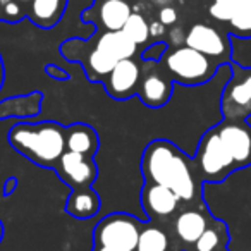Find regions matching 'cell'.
Listing matches in <instances>:
<instances>
[{
  "label": "cell",
  "mask_w": 251,
  "mask_h": 251,
  "mask_svg": "<svg viewBox=\"0 0 251 251\" xmlns=\"http://www.w3.org/2000/svg\"><path fill=\"white\" fill-rule=\"evenodd\" d=\"M143 174L153 184L171 188L182 201L196 198L198 184L189 160L169 141L157 140L148 145L143 155Z\"/></svg>",
  "instance_id": "6da1fadb"
},
{
  "label": "cell",
  "mask_w": 251,
  "mask_h": 251,
  "mask_svg": "<svg viewBox=\"0 0 251 251\" xmlns=\"http://www.w3.org/2000/svg\"><path fill=\"white\" fill-rule=\"evenodd\" d=\"M9 143L29 160L52 165L66 151V129L57 122L18 124L9 133Z\"/></svg>",
  "instance_id": "7a4b0ae2"
},
{
  "label": "cell",
  "mask_w": 251,
  "mask_h": 251,
  "mask_svg": "<svg viewBox=\"0 0 251 251\" xmlns=\"http://www.w3.org/2000/svg\"><path fill=\"white\" fill-rule=\"evenodd\" d=\"M165 69L182 84H203L212 79L220 62L206 57L191 47H177L165 57Z\"/></svg>",
  "instance_id": "3957f363"
},
{
  "label": "cell",
  "mask_w": 251,
  "mask_h": 251,
  "mask_svg": "<svg viewBox=\"0 0 251 251\" xmlns=\"http://www.w3.org/2000/svg\"><path fill=\"white\" fill-rule=\"evenodd\" d=\"M196 165L203 179L215 182L224 181L230 172L237 171L232 157L227 151L226 145L222 143L215 127L201 138L198 153H196Z\"/></svg>",
  "instance_id": "277c9868"
},
{
  "label": "cell",
  "mask_w": 251,
  "mask_h": 251,
  "mask_svg": "<svg viewBox=\"0 0 251 251\" xmlns=\"http://www.w3.org/2000/svg\"><path fill=\"white\" fill-rule=\"evenodd\" d=\"M140 226L133 217L114 213V215L105 217L98 224L93 232V237L97 246L134 251L138 239H140Z\"/></svg>",
  "instance_id": "5b68a950"
},
{
  "label": "cell",
  "mask_w": 251,
  "mask_h": 251,
  "mask_svg": "<svg viewBox=\"0 0 251 251\" xmlns=\"http://www.w3.org/2000/svg\"><path fill=\"white\" fill-rule=\"evenodd\" d=\"M222 112L229 121H246L251 115V67L232 66L222 95Z\"/></svg>",
  "instance_id": "8992f818"
},
{
  "label": "cell",
  "mask_w": 251,
  "mask_h": 251,
  "mask_svg": "<svg viewBox=\"0 0 251 251\" xmlns=\"http://www.w3.org/2000/svg\"><path fill=\"white\" fill-rule=\"evenodd\" d=\"M237 169L251 165V126L246 121H226L215 127Z\"/></svg>",
  "instance_id": "52a82bcc"
},
{
  "label": "cell",
  "mask_w": 251,
  "mask_h": 251,
  "mask_svg": "<svg viewBox=\"0 0 251 251\" xmlns=\"http://www.w3.org/2000/svg\"><path fill=\"white\" fill-rule=\"evenodd\" d=\"M184 43L217 62H227L230 59V43L222 33L208 25H195L186 35Z\"/></svg>",
  "instance_id": "ba28073f"
},
{
  "label": "cell",
  "mask_w": 251,
  "mask_h": 251,
  "mask_svg": "<svg viewBox=\"0 0 251 251\" xmlns=\"http://www.w3.org/2000/svg\"><path fill=\"white\" fill-rule=\"evenodd\" d=\"M59 174L67 184L76 189L88 188L97 177V165L93 158L76 151H64L59 158Z\"/></svg>",
  "instance_id": "9c48e42d"
},
{
  "label": "cell",
  "mask_w": 251,
  "mask_h": 251,
  "mask_svg": "<svg viewBox=\"0 0 251 251\" xmlns=\"http://www.w3.org/2000/svg\"><path fill=\"white\" fill-rule=\"evenodd\" d=\"M140 81V66L133 59L119 60L108 74L107 91L114 98H126L134 93Z\"/></svg>",
  "instance_id": "30bf717a"
},
{
  "label": "cell",
  "mask_w": 251,
  "mask_h": 251,
  "mask_svg": "<svg viewBox=\"0 0 251 251\" xmlns=\"http://www.w3.org/2000/svg\"><path fill=\"white\" fill-rule=\"evenodd\" d=\"M179 198L171 188L162 184H148L143 191V206L150 215L169 217L177 210Z\"/></svg>",
  "instance_id": "8fae6325"
},
{
  "label": "cell",
  "mask_w": 251,
  "mask_h": 251,
  "mask_svg": "<svg viewBox=\"0 0 251 251\" xmlns=\"http://www.w3.org/2000/svg\"><path fill=\"white\" fill-rule=\"evenodd\" d=\"M208 227V220L198 210H184L177 215L174 222V230L177 237L186 244H195Z\"/></svg>",
  "instance_id": "7c38bea8"
},
{
  "label": "cell",
  "mask_w": 251,
  "mask_h": 251,
  "mask_svg": "<svg viewBox=\"0 0 251 251\" xmlns=\"http://www.w3.org/2000/svg\"><path fill=\"white\" fill-rule=\"evenodd\" d=\"M136 47H138L136 43L126 35L122 29L103 33L97 43V49L103 50L105 53L114 57L115 60L131 59L136 53Z\"/></svg>",
  "instance_id": "4fadbf2b"
},
{
  "label": "cell",
  "mask_w": 251,
  "mask_h": 251,
  "mask_svg": "<svg viewBox=\"0 0 251 251\" xmlns=\"http://www.w3.org/2000/svg\"><path fill=\"white\" fill-rule=\"evenodd\" d=\"M66 148L81 155H91L98 148V136L90 126L74 124L66 131Z\"/></svg>",
  "instance_id": "5bb4252c"
},
{
  "label": "cell",
  "mask_w": 251,
  "mask_h": 251,
  "mask_svg": "<svg viewBox=\"0 0 251 251\" xmlns=\"http://www.w3.org/2000/svg\"><path fill=\"white\" fill-rule=\"evenodd\" d=\"M172 93L171 83L158 74H148L141 84V98L150 107H162L169 101Z\"/></svg>",
  "instance_id": "9a60e30c"
},
{
  "label": "cell",
  "mask_w": 251,
  "mask_h": 251,
  "mask_svg": "<svg viewBox=\"0 0 251 251\" xmlns=\"http://www.w3.org/2000/svg\"><path fill=\"white\" fill-rule=\"evenodd\" d=\"M131 14V5L126 0H105L100 7L101 25L107 28V31L122 29Z\"/></svg>",
  "instance_id": "2e32d148"
},
{
  "label": "cell",
  "mask_w": 251,
  "mask_h": 251,
  "mask_svg": "<svg viewBox=\"0 0 251 251\" xmlns=\"http://www.w3.org/2000/svg\"><path fill=\"white\" fill-rule=\"evenodd\" d=\"M66 0H33L29 18L42 28H52L60 19Z\"/></svg>",
  "instance_id": "e0dca14e"
},
{
  "label": "cell",
  "mask_w": 251,
  "mask_h": 251,
  "mask_svg": "<svg viewBox=\"0 0 251 251\" xmlns=\"http://www.w3.org/2000/svg\"><path fill=\"white\" fill-rule=\"evenodd\" d=\"M67 212L77 219H88L93 217L100 210V198L90 188L76 189L67 201Z\"/></svg>",
  "instance_id": "ac0fdd59"
},
{
  "label": "cell",
  "mask_w": 251,
  "mask_h": 251,
  "mask_svg": "<svg viewBox=\"0 0 251 251\" xmlns=\"http://www.w3.org/2000/svg\"><path fill=\"white\" fill-rule=\"evenodd\" d=\"M136 251H169V236L160 227L147 226L140 232Z\"/></svg>",
  "instance_id": "d6986e66"
},
{
  "label": "cell",
  "mask_w": 251,
  "mask_h": 251,
  "mask_svg": "<svg viewBox=\"0 0 251 251\" xmlns=\"http://www.w3.org/2000/svg\"><path fill=\"white\" fill-rule=\"evenodd\" d=\"M227 243V229L224 224L217 227H206L205 232L195 243V251H224V244Z\"/></svg>",
  "instance_id": "ffe728a7"
},
{
  "label": "cell",
  "mask_w": 251,
  "mask_h": 251,
  "mask_svg": "<svg viewBox=\"0 0 251 251\" xmlns=\"http://www.w3.org/2000/svg\"><path fill=\"white\" fill-rule=\"evenodd\" d=\"M122 31L129 36L136 45H141V43H145L150 38V25H148L147 19L141 14H138V12H133V14L129 16V19L126 21L124 28H122Z\"/></svg>",
  "instance_id": "44dd1931"
},
{
  "label": "cell",
  "mask_w": 251,
  "mask_h": 251,
  "mask_svg": "<svg viewBox=\"0 0 251 251\" xmlns=\"http://www.w3.org/2000/svg\"><path fill=\"white\" fill-rule=\"evenodd\" d=\"M117 62L119 60H115L114 57H110L100 49H95L88 57V67L97 76H108Z\"/></svg>",
  "instance_id": "7402d4cb"
},
{
  "label": "cell",
  "mask_w": 251,
  "mask_h": 251,
  "mask_svg": "<svg viewBox=\"0 0 251 251\" xmlns=\"http://www.w3.org/2000/svg\"><path fill=\"white\" fill-rule=\"evenodd\" d=\"M229 31L239 38H251V7L237 9L229 21Z\"/></svg>",
  "instance_id": "603a6c76"
},
{
  "label": "cell",
  "mask_w": 251,
  "mask_h": 251,
  "mask_svg": "<svg viewBox=\"0 0 251 251\" xmlns=\"http://www.w3.org/2000/svg\"><path fill=\"white\" fill-rule=\"evenodd\" d=\"M236 9H237L236 0H213V4L210 5L208 12L217 21L229 23L230 18L236 14Z\"/></svg>",
  "instance_id": "cb8c5ba5"
},
{
  "label": "cell",
  "mask_w": 251,
  "mask_h": 251,
  "mask_svg": "<svg viewBox=\"0 0 251 251\" xmlns=\"http://www.w3.org/2000/svg\"><path fill=\"white\" fill-rule=\"evenodd\" d=\"M158 21L164 23L165 26H171L177 21V11L171 5H164L158 12Z\"/></svg>",
  "instance_id": "d4e9b609"
},
{
  "label": "cell",
  "mask_w": 251,
  "mask_h": 251,
  "mask_svg": "<svg viewBox=\"0 0 251 251\" xmlns=\"http://www.w3.org/2000/svg\"><path fill=\"white\" fill-rule=\"evenodd\" d=\"M4 16L9 21H18V19L23 18V9L19 7V4L16 0H12V2L4 5Z\"/></svg>",
  "instance_id": "484cf974"
},
{
  "label": "cell",
  "mask_w": 251,
  "mask_h": 251,
  "mask_svg": "<svg viewBox=\"0 0 251 251\" xmlns=\"http://www.w3.org/2000/svg\"><path fill=\"white\" fill-rule=\"evenodd\" d=\"M165 49H167L165 43H157V45L150 47V49L143 53V57L145 59H160V55L165 52Z\"/></svg>",
  "instance_id": "4316f807"
},
{
  "label": "cell",
  "mask_w": 251,
  "mask_h": 251,
  "mask_svg": "<svg viewBox=\"0 0 251 251\" xmlns=\"http://www.w3.org/2000/svg\"><path fill=\"white\" fill-rule=\"evenodd\" d=\"M165 33V25L160 21H155L150 25V36H153V38H160L162 35Z\"/></svg>",
  "instance_id": "83f0119b"
},
{
  "label": "cell",
  "mask_w": 251,
  "mask_h": 251,
  "mask_svg": "<svg viewBox=\"0 0 251 251\" xmlns=\"http://www.w3.org/2000/svg\"><path fill=\"white\" fill-rule=\"evenodd\" d=\"M171 38H172V43H181V42H184L186 40V36H182V29L181 28H174L171 31Z\"/></svg>",
  "instance_id": "f1b7e54d"
},
{
  "label": "cell",
  "mask_w": 251,
  "mask_h": 251,
  "mask_svg": "<svg viewBox=\"0 0 251 251\" xmlns=\"http://www.w3.org/2000/svg\"><path fill=\"white\" fill-rule=\"evenodd\" d=\"M236 5H237V9L251 7V0H236ZM237 9H236V11H237Z\"/></svg>",
  "instance_id": "f546056e"
},
{
  "label": "cell",
  "mask_w": 251,
  "mask_h": 251,
  "mask_svg": "<svg viewBox=\"0 0 251 251\" xmlns=\"http://www.w3.org/2000/svg\"><path fill=\"white\" fill-rule=\"evenodd\" d=\"M93 251H124V250H117V248H107V246H95Z\"/></svg>",
  "instance_id": "4dcf8cb0"
},
{
  "label": "cell",
  "mask_w": 251,
  "mask_h": 251,
  "mask_svg": "<svg viewBox=\"0 0 251 251\" xmlns=\"http://www.w3.org/2000/svg\"><path fill=\"white\" fill-rule=\"evenodd\" d=\"M2 81H4V66H2V57H0V86H2Z\"/></svg>",
  "instance_id": "1f68e13d"
},
{
  "label": "cell",
  "mask_w": 251,
  "mask_h": 251,
  "mask_svg": "<svg viewBox=\"0 0 251 251\" xmlns=\"http://www.w3.org/2000/svg\"><path fill=\"white\" fill-rule=\"evenodd\" d=\"M171 2L172 0H155V4H158V5H169Z\"/></svg>",
  "instance_id": "d6a6232c"
},
{
  "label": "cell",
  "mask_w": 251,
  "mask_h": 251,
  "mask_svg": "<svg viewBox=\"0 0 251 251\" xmlns=\"http://www.w3.org/2000/svg\"><path fill=\"white\" fill-rule=\"evenodd\" d=\"M2 232H4V227H2V222H0V241H2Z\"/></svg>",
  "instance_id": "836d02e7"
},
{
  "label": "cell",
  "mask_w": 251,
  "mask_h": 251,
  "mask_svg": "<svg viewBox=\"0 0 251 251\" xmlns=\"http://www.w3.org/2000/svg\"><path fill=\"white\" fill-rule=\"evenodd\" d=\"M9 2H12V0H0V4H2V5H5V4H9Z\"/></svg>",
  "instance_id": "e575fe53"
},
{
  "label": "cell",
  "mask_w": 251,
  "mask_h": 251,
  "mask_svg": "<svg viewBox=\"0 0 251 251\" xmlns=\"http://www.w3.org/2000/svg\"><path fill=\"white\" fill-rule=\"evenodd\" d=\"M19 2H33V0H19Z\"/></svg>",
  "instance_id": "d590c367"
},
{
  "label": "cell",
  "mask_w": 251,
  "mask_h": 251,
  "mask_svg": "<svg viewBox=\"0 0 251 251\" xmlns=\"http://www.w3.org/2000/svg\"><path fill=\"white\" fill-rule=\"evenodd\" d=\"M141 2H143V0H141Z\"/></svg>",
  "instance_id": "8d00e7d4"
}]
</instances>
